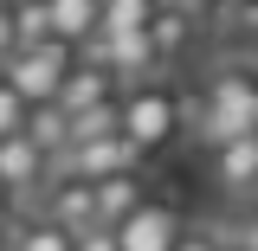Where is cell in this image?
Segmentation results:
<instances>
[{
	"label": "cell",
	"instance_id": "1",
	"mask_svg": "<svg viewBox=\"0 0 258 251\" xmlns=\"http://www.w3.org/2000/svg\"><path fill=\"white\" fill-rule=\"evenodd\" d=\"M181 123L200 129V142H232V135H252L258 129V71L252 64H226L207 77L200 103H181Z\"/></svg>",
	"mask_w": 258,
	"mask_h": 251
},
{
	"label": "cell",
	"instance_id": "2",
	"mask_svg": "<svg viewBox=\"0 0 258 251\" xmlns=\"http://www.w3.org/2000/svg\"><path fill=\"white\" fill-rule=\"evenodd\" d=\"M116 135H129L142 155L168 148V142L181 135V97H174V84L149 77V84L116 91Z\"/></svg>",
	"mask_w": 258,
	"mask_h": 251
},
{
	"label": "cell",
	"instance_id": "3",
	"mask_svg": "<svg viewBox=\"0 0 258 251\" xmlns=\"http://www.w3.org/2000/svg\"><path fill=\"white\" fill-rule=\"evenodd\" d=\"M71 58H78V45H71V39H39V45H20L13 58L0 64V77L26 97V103H45V97H58Z\"/></svg>",
	"mask_w": 258,
	"mask_h": 251
},
{
	"label": "cell",
	"instance_id": "4",
	"mask_svg": "<svg viewBox=\"0 0 258 251\" xmlns=\"http://www.w3.org/2000/svg\"><path fill=\"white\" fill-rule=\"evenodd\" d=\"M181 206H168V200H142L129 219L110 225V238H116V251H168L174 238H181Z\"/></svg>",
	"mask_w": 258,
	"mask_h": 251
},
{
	"label": "cell",
	"instance_id": "5",
	"mask_svg": "<svg viewBox=\"0 0 258 251\" xmlns=\"http://www.w3.org/2000/svg\"><path fill=\"white\" fill-rule=\"evenodd\" d=\"M142 148L129 142V135H97V142H71L58 155L64 174H78V181H103V174H123V168H142Z\"/></svg>",
	"mask_w": 258,
	"mask_h": 251
},
{
	"label": "cell",
	"instance_id": "6",
	"mask_svg": "<svg viewBox=\"0 0 258 251\" xmlns=\"http://www.w3.org/2000/svg\"><path fill=\"white\" fill-rule=\"evenodd\" d=\"M45 174H52V161L39 155L20 129H13V135H0V193H7V206H13V213H26V193L45 187Z\"/></svg>",
	"mask_w": 258,
	"mask_h": 251
},
{
	"label": "cell",
	"instance_id": "7",
	"mask_svg": "<svg viewBox=\"0 0 258 251\" xmlns=\"http://www.w3.org/2000/svg\"><path fill=\"white\" fill-rule=\"evenodd\" d=\"M45 219L64 225L71 238H78V232H91V225H97V187H91V181H78V174H64L58 187L45 193Z\"/></svg>",
	"mask_w": 258,
	"mask_h": 251
},
{
	"label": "cell",
	"instance_id": "8",
	"mask_svg": "<svg viewBox=\"0 0 258 251\" xmlns=\"http://www.w3.org/2000/svg\"><path fill=\"white\" fill-rule=\"evenodd\" d=\"M97 187V225L110 232L116 219H129L142 200H149V181H142V168H123V174H103V181H91Z\"/></svg>",
	"mask_w": 258,
	"mask_h": 251
},
{
	"label": "cell",
	"instance_id": "9",
	"mask_svg": "<svg viewBox=\"0 0 258 251\" xmlns=\"http://www.w3.org/2000/svg\"><path fill=\"white\" fill-rule=\"evenodd\" d=\"M20 135H26V142H32L45 161H58L64 148H71V116H64V103H52V97H45V103H26V123H20Z\"/></svg>",
	"mask_w": 258,
	"mask_h": 251
},
{
	"label": "cell",
	"instance_id": "10",
	"mask_svg": "<svg viewBox=\"0 0 258 251\" xmlns=\"http://www.w3.org/2000/svg\"><path fill=\"white\" fill-rule=\"evenodd\" d=\"M258 174V129L252 135H232V142H213V181L226 193H245Z\"/></svg>",
	"mask_w": 258,
	"mask_h": 251
},
{
	"label": "cell",
	"instance_id": "11",
	"mask_svg": "<svg viewBox=\"0 0 258 251\" xmlns=\"http://www.w3.org/2000/svg\"><path fill=\"white\" fill-rule=\"evenodd\" d=\"M103 97H116V77H110L103 64L71 58V71H64V84H58L52 103H64V116H71V110H91V103H103Z\"/></svg>",
	"mask_w": 258,
	"mask_h": 251
},
{
	"label": "cell",
	"instance_id": "12",
	"mask_svg": "<svg viewBox=\"0 0 258 251\" xmlns=\"http://www.w3.org/2000/svg\"><path fill=\"white\" fill-rule=\"evenodd\" d=\"M45 20H52V39H91L97 20H103V0H45Z\"/></svg>",
	"mask_w": 258,
	"mask_h": 251
},
{
	"label": "cell",
	"instance_id": "13",
	"mask_svg": "<svg viewBox=\"0 0 258 251\" xmlns=\"http://www.w3.org/2000/svg\"><path fill=\"white\" fill-rule=\"evenodd\" d=\"M187 26H194V13L187 7H174V0H161L155 13H149V45H155L161 52V64H174V52H181V45H187Z\"/></svg>",
	"mask_w": 258,
	"mask_h": 251
},
{
	"label": "cell",
	"instance_id": "14",
	"mask_svg": "<svg viewBox=\"0 0 258 251\" xmlns=\"http://www.w3.org/2000/svg\"><path fill=\"white\" fill-rule=\"evenodd\" d=\"M7 251H71V232L52 219H26L20 232H7Z\"/></svg>",
	"mask_w": 258,
	"mask_h": 251
},
{
	"label": "cell",
	"instance_id": "15",
	"mask_svg": "<svg viewBox=\"0 0 258 251\" xmlns=\"http://www.w3.org/2000/svg\"><path fill=\"white\" fill-rule=\"evenodd\" d=\"M161 0H103V20H97V32H142L149 26V13H155Z\"/></svg>",
	"mask_w": 258,
	"mask_h": 251
},
{
	"label": "cell",
	"instance_id": "16",
	"mask_svg": "<svg viewBox=\"0 0 258 251\" xmlns=\"http://www.w3.org/2000/svg\"><path fill=\"white\" fill-rule=\"evenodd\" d=\"M97 135H116V97H103L91 110H71V142H97Z\"/></svg>",
	"mask_w": 258,
	"mask_h": 251
},
{
	"label": "cell",
	"instance_id": "17",
	"mask_svg": "<svg viewBox=\"0 0 258 251\" xmlns=\"http://www.w3.org/2000/svg\"><path fill=\"white\" fill-rule=\"evenodd\" d=\"M226 238H232V225H220V219H200V225H181V238L168 251H220Z\"/></svg>",
	"mask_w": 258,
	"mask_h": 251
},
{
	"label": "cell",
	"instance_id": "18",
	"mask_svg": "<svg viewBox=\"0 0 258 251\" xmlns=\"http://www.w3.org/2000/svg\"><path fill=\"white\" fill-rule=\"evenodd\" d=\"M220 20H226V32H232L239 45H258V0H226Z\"/></svg>",
	"mask_w": 258,
	"mask_h": 251
},
{
	"label": "cell",
	"instance_id": "19",
	"mask_svg": "<svg viewBox=\"0 0 258 251\" xmlns=\"http://www.w3.org/2000/svg\"><path fill=\"white\" fill-rule=\"evenodd\" d=\"M20 123H26V97H20L7 77H0V135H13Z\"/></svg>",
	"mask_w": 258,
	"mask_h": 251
},
{
	"label": "cell",
	"instance_id": "20",
	"mask_svg": "<svg viewBox=\"0 0 258 251\" xmlns=\"http://www.w3.org/2000/svg\"><path fill=\"white\" fill-rule=\"evenodd\" d=\"M71 251H116V238H110L103 225H91V232H78V238H71Z\"/></svg>",
	"mask_w": 258,
	"mask_h": 251
},
{
	"label": "cell",
	"instance_id": "21",
	"mask_svg": "<svg viewBox=\"0 0 258 251\" xmlns=\"http://www.w3.org/2000/svg\"><path fill=\"white\" fill-rule=\"evenodd\" d=\"M13 45H20L13 39V0H0V64L13 58Z\"/></svg>",
	"mask_w": 258,
	"mask_h": 251
},
{
	"label": "cell",
	"instance_id": "22",
	"mask_svg": "<svg viewBox=\"0 0 258 251\" xmlns=\"http://www.w3.org/2000/svg\"><path fill=\"white\" fill-rule=\"evenodd\" d=\"M232 245H239V251H258V213H245V219L232 225Z\"/></svg>",
	"mask_w": 258,
	"mask_h": 251
},
{
	"label": "cell",
	"instance_id": "23",
	"mask_svg": "<svg viewBox=\"0 0 258 251\" xmlns=\"http://www.w3.org/2000/svg\"><path fill=\"white\" fill-rule=\"evenodd\" d=\"M174 7H187V13H194V7H220V0H174Z\"/></svg>",
	"mask_w": 258,
	"mask_h": 251
},
{
	"label": "cell",
	"instance_id": "24",
	"mask_svg": "<svg viewBox=\"0 0 258 251\" xmlns=\"http://www.w3.org/2000/svg\"><path fill=\"white\" fill-rule=\"evenodd\" d=\"M245 200H258V174H252V187H245Z\"/></svg>",
	"mask_w": 258,
	"mask_h": 251
},
{
	"label": "cell",
	"instance_id": "25",
	"mask_svg": "<svg viewBox=\"0 0 258 251\" xmlns=\"http://www.w3.org/2000/svg\"><path fill=\"white\" fill-rule=\"evenodd\" d=\"M220 251H239V245H232V238H226V245H220Z\"/></svg>",
	"mask_w": 258,
	"mask_h": 251
},
{
	"label": "cell",
	"instance_id": "26",
	"mask_svg": "<svg viewBox=\"0 0 258 251\" xmlns=\"http://www.w3.org/2000/svg\"><path fill=\"white\" fill-rule=\"evenodd\" d=\"M0 213H7V193H0Z\"/></svg>",
	"mask_w": 258,
	"mask_h": 251
},
{
	"label": "cell",
	"instance_id": "27",
	"mask_svg": "<svg viewBox=\"0 0 258 251\" xmlns=\"http://www.w3.org/2000/svg\"><path fill=\"white\" fill-rule=\"evenodd\" d=\"M220 7H226V0H220Z\"/></svg>",
	"mask_w": 258,
	"mask_h": 251
}]
</instances>
